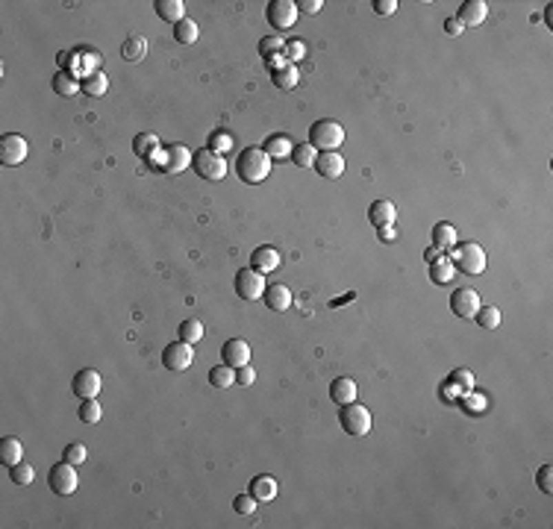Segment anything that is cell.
<instances>
[{"instance_id":"3957f363","label":"cell","mask_w":553,"mask_h":529,"mask_svg":"<svg viewBox=\"0 0 553 529\" xmlns=\"http://www.w3.org/2000/svg\"><path fill=\"white\" fill-rule=\"evenodd\" d=\"M309 145H312L315 150L327 153V150H336L345 145V127L339 124V121L333 118H321L315 121L312 127H309Z\"/></svg>"},{"instance_id":"5bb4252c","label":"cell","mask_w":553,"mask_h":529,"mask_svg":"<svg viewBox=\"0 0 553 529\" xmlns=\"http://www.w3.org/2000/svg\"><path fill=\"white\" fill-rule=\"evenodd\" d=\"M221 359H224V365H230V368L250 365V344L245 338H230L227 344L221 347Z\"/></svg>"},{"instance_id":"7bdbcfd3","label":"cell","mask_w":553,"mask_h":529,"mask_svg":"<svg viewBox=\"0 0 553 529\" xmlns=\"http://www.w3.org/2000/svg\"><path fill=\"white\" fill-rule=\"evenodd\" d=\"M233 509H236L239 515H253V512H257V500H253L250 491H248V494H239V497L233 500Z\"/></svg>"},{"instance_id":"d6986e66","label":"cell","mask_w":553,"mask_h":529,"mask_svg":"<svg viewBox=\"0 0 553 529\" xmlns=\"http://www.w3.org/2000/svg\"><path fill=\"white\" fill-rule=\"evenodd\" d=\"M330 400H333L336 406H348L356 400V382H353L350 377H339L330 382Z\"/></svg>"},{"instance_id":"6da1fadb","label":"cell","mask_w":553,"mask_h":529,"mask_svg":"<svg viewBox=\"0 0 553 529\" xmlns=\"http://www.w3.org/2000/svg\"><path fill=\"white\" fill-rule=\"evenodd\" d=\"M236 174L241 176V183L259 185L271 174V156L262 147H245L236 159Z\"/></svg>"},{"instance_id":"f907efd6","label":"cell","mask_w":553,"mask_h":529,"mask_svg":"<svg viewBox=\"0 0 553 529\" xmlns=\"http://www.w3.org/2000/svg\"><path fill=\"white\" fill-rule=\"evenodd\" d=\"M377 236H380V241H392V238L397 236V229H394V224H389V227H377Z\"/></svg>"},{"instance_id":"cb8c5ba5","label":"cell","mask_w":553,"mask_h":529,"mask_svg":"<svg viewBox=\"0 0 553 529\" xmlns=\"http://www.w3.org/2000/svg\"><path fill=\"white\" fill-rule=\"evenodd\" d=\"M159 136H153V132H139L136 138H132V150H136V156L141 159H153L159 153Z\"/></svg>"},{"instance_id":"ee69618b","label":"cell","mask_w":553,"mask_h":529,"mask_svg":"<svg viewBox=\"0 0 553 529\" xmlns=\"http://www.w3.org/2000/svg\"><path fill=\"white\" fill-rule=\"evenodd\" d=\"M253 382H257V371H253L250 365L236 368V385H253Z\"/></svg>"},{"instance_id":"52a82bcc","label":"cell","mask_w":553,"mask_h":529,"mask_svg":"<svg viewBox=\"0 0 553 529\" xmlns=\"http://www.w3.org/2000/svg\"><path fill=\"white\" fill-rule=\"evenodd\" d=\"M30 153V145L24 136H18V132H6V136H0V165H6V168H18L21 162L27 159Z\"/></svg>"},{"instance_id":"9c48e42d","label":"cell","mask_w":553,"mask_h":529,"mask_svg":"<svg viewBox=\"0 0 553 529\" xmlns=\"http://www.w3.org/2000/svg\"><path fill=\"white\" fill-rule=\"evenodd\" d=\"M233 285H236V294L241 297V300H259V297L265 294V280H262V273L259 271H253V268H241L239 273H236V280H233Z\"/></svg>"},{"instance_id":"83f0119b","label":"cell","mask_w":553,"mask_h":529,"mask_svg":"<svg viewBox=\"0 0 553 529\" xmlns=\"http://www.w3.org/2000/svg\"><path fill=\"white\" fill-rule=\"evenodd\" d=\"M292 147H294V145H292L289 136H271V138L262 145V150L271 156V162H274V159L280 162V159H285V156H292Z\"/></svg>"},{"instance_id":"bcb514c9","label":"cell","mask_w":553,"mask_h":529,"mask_svg":"<svg viewBox=\"0 0 553 529\" xmlns=\"http://www.w3.org/2000/svg\"><path fill=\"white\" fill-rule=\"evenodd\" d=\"M374 12L377 15H394L397 12V0H374Z\"/></svg>"},{"instance_id":"ac0fdd59","label":"cell","mask_w":553,"mask_h":529,"mask_svg":"<svg viewBox=\"0 0 553 529\" xmlns=\"http://www.w3.org/2000/svg\"><path fill=\"white\" fill-rule=\"evenodd\" d=\"M315 171L321 176H327V180H339L341 174H345V159H341L339 150H327V153H318L315 159Z\"/></svg>"},{"instance_id":"7402d4cb","label":"cell","mask_w":553,"mask_h":529,"mask_svg":"<svg viewBox=\"0 0 553 529\" xmlns=\"http://www.w3.org/2000/svg\"><path fill=\"white\" fill-rule=\"evenodd\" d=\"M0 461H3L6 468H12V465H18V461H24V444H21L18 438H12V435L0 438Z\"/></svg>"},{"instance_id":"ffe728a7","label":"cell","mask_w":553,"mask_h":529,"mask_svg":"<svg viewBox=\"0 0 553 529\" xmlns=\"http://www.w3.org/2000/svg\"><path fill=\"white\" fill-rule=\"evenodd\" d=\"M368 218H371L374 227H389V224H394V218H397V206L392 200H374L368 206Z\"/></svg>"},{"instance_id":"74e56055","label":"cell","mask_w":553,"mask_h":529,"mask_svg":"<svg viewBox=\"0 0 553 529\" xmlns=\"http://www.w3.org/2000/svg\"><path fill=\"white\" fill-rule=\"evenodd\" d=\"M477 324L483 326V329H494V326H501V309L497 306H480L477 309Z\"/></svg>"},{"instance_id":"b9f144b4","label":"cell","mask_w":553,"mask_h":529,"mask_svg":"<svg viewBox=\"0 0 553 529\" xmlns=\"http://www.w3.org/2000/svg\"><path fill=\"white\" fill-rule=\"evenodd\" d=\"M62 459L71 461V465H83V461L88 459V450L83 444H68L65 447V453H62Z\"/></svg>"},{"instance_id":"5b68a950","label":"cell","mask_w":553,"mask_h":529,"mask_svg":"<svg viewBox=\"0 0 553 529\" xmlns=\"http://www.w3.org/2000/svg\"><path fill=\"white\" fill-rule=\"evenodd\" d=\"M48 482H50V491L57 494V497H71L77 491V485H80V477H77V465L71 461H57L50 470H48Z\"/></svg>"},{"instance_id":"44dd1931","label":"cell","mask_w":553,"mask_h":529,"mask_svg":"<svg viewBox=\"0 0 553 529\" xmlns=\"http://www.w3.org/2000/svg\"><path fill=\"white\" fill-rule=\"evenodd\" d=\"M250 494H253V500H257V503H271V500H276V479L268 477V473H262V477H253Z\"/></svg>"},{"instance_id":"ba28073f","label":"cell","mask_w":553,"mask_h":529,"mask_svg":"<svg viewBox=\"0 0 553 529\" xmlns=\"http://www.w3.org/2000/svg\"><path fill=\"white\" fill-rule=\"evenodd\" d=\"M297 15H301V9H297L294 0H271L268 9H265V18H268V24L280 32V30H292Z\"/></svg>"},{"instance_id":"f6af8a7d","label":"cell","mask_w":553,"mask_h":529,"mask_svg":"<svg viewBox=\"0 0 553 529\" xmlns=\"http://www.w3.org/2000/svg\"><path fill=\"white\" fill-rule=\"evenodd\" d=\"M283 53H285V56H289L292 62H297V59L306 56V44H303V41H292V44H285V48H283Z\"/></svg>"},{"instance_id":"8d00e7d4","label":"cell","mask_w":553,"mask_h":529,"mask_svg":"<svg viewBox=\"0 0 553 529\" xmlns=\"http://www.w3.org/2000/svg\"><path fill=\"white\" fill-rule=\"evenodd\" d=\"M101 417H103V409H101V403H97V397H92V400H83V406H80V421L83 424H101Z\"/></svg>"},{"instance_id":"1f68e13d","label":"cell","mask_w":553,"mask_h":529,"mask_svg":"<svg viewBox=\"0 0 553 529\" xmlns=\"http://www.w3.org/2000/svg\"><path fill=\"white\" fill-rule=\"evenodd\" d=\"M271 80H274L276 88H285V92H289V88H294L297 83H301V74H297L294 65H280V68L274 71Z\"/></svg>"},{"instance_id":"30bf717a","label":"cell","mask_w":553,"mask_h":529,"mask_svg":"<svg viewBox=\"0 0 553 529\" xmlns=\"http://www.w3.org/2000/svg\"><path fill=\"white\" fill-rule=\"evenodd\" d=\"M153 162H159V168L165 174H183L192 165V153L185 145H171V147L159 150L157 156H153Z\"/></svg>"},{"instance_id":"60d3db41","label":"cell","mask_w":553,"mask_h":529,"mask_svg":"<svg viewBox=\"0 0 553 529\" xmlns=\"http://www.w3.org/2000/svg\"><path fill=\"white\" fill-rule=\"evenodd\" d=\"M536 485L541 494H553V468L550 465H541L536 473Z\"/></svg>"},{"instance_id":"7c38bea8","label":"cell","mask_w":553,"mask_h":529,"mask_svg":"<svg viewBox=\"0 0 553 529\" xmlns=\"http://www.w3.org/2000/svg\"><path fill=\"white\" fill-rule=\"evenodd\" d=\"M480 306L483 303H480L477 289H456V291L450 294V312L456 315V318H474Z\"/></svg>"},{"instance_id":"4dcf8cb0","label":"cell","mask_w":553,"mask_h":529,"mask_svg":"<svg viewBox=\"0 0 553 529\" xmlns=\"http://www.w3.org/2000/svg\"><path fill=\"white\" fill-rule=\"evenodd\" d=\"M106 88H109V80H106L103 71H92V74H88L86 80H83V92H86L88 97H103Z\"/></svg>"},{"instance_id":"f546056e","label":"cell","mask_w":553,"mask_h":529,"mask_svg":"<svg viewBox=\"0 0 553 529\" xmlns=\"http://www.w3.org/2000/svg\"><path fill=\"white\" fill-rule=\"evenodd\" d=\"M456 227L453 224H436L433 227V247H439V250H448V247H453L456 245Z\"/></svg>"},{"instance_id":"681fc988","label":"cell","mask_w":553,"mask_h":529,"mask_svg":"<svg viewBox=\"0 0 553 529\" xmlns=\"http://www.w3.org/2000/svg\"><path fill=\"white\" fill-rule=\"evenodd\" d=\"M445 30H448V36H459V32L465 30V27H462L456 18H448V21H445Z\"/></svg>"},{"instance_id":"603a6c76","label":"cell","mask_w":553,"mask_h":529,"mask_svg":"<svg viewBox=\"0 0 553 529\" xmlns=\"http://www.w3.org/2000/svg\"><path fill=\"white\" fill-rule=\"evenodd\" d=\"M157 15L162 21H168V24H180V21L185 18V3L183 0H157Z\"/></svg>"},{"instance_id":"f35d334b","label":"cell","mask_w":553,"mask_h":529,"mask_svg":"<svg viewBox=\"0 0 553 529\" xmlns=\"http://www.w3.org/2000/svg\"><path fill=\"white\" fill-rule=\"evenodd\" d=\"M9 477H12L15 485H30L36 479V470H32V465H27V461H18V465L9 468Z\"/></svg>"},{"instance_id":"e0dca14e","label":"cell","mask_w":553,"mask_h":529,"mask_svg":"<svg viewBox=\"0 0 553 529\" xmlns=\"http://www.w3.org/2000/svg\"><path fill=\"white\" fill-rule=\"evenodd\" d=\"M262 300H265V306H268L271 312H289L294 297H292V289H289V285L274 282V285H268V289H265Z\"/></svg>"},{"instance_id":"8992f818","label":"cell","mask_w":553,"mask_h":529,"mask_svg":"<svg viewBox=\"0 0 553 529\" xmlns=\"http://www.w3.org/2000/svg\"><path fill=\"white\" fill-rule=\"evenodd\" d=\"M192 165H194L197 176H203V180H209V183L224 180L227 171H230L227 162H224V156H221V153H215V150H209V147H203L201 153H194V156H192Z\"/></svg>"},{"instance_id":"277c9868","label":"cell","mask_w":553,"mask_h":529,"mask_svg":"<svg viewBox=\"0 0 553 529\" xmlns=\"http://www.w3.org/2000/svg\"><path fill=\"white\" fill-rule=\"evenodd\" d=\"M339 424L345 429L348 435H368L371 426H374V417H371V409L362 403H348V406H339Z\"/></svg>"},{"instance_id":"db71d44e","label":"cell","mask_w":553,"mask_h":529,"mask_svg":"<svg viewBox=\"0 0 553 529\" xmlns=\"http://www.w3.org/2000/svg\"><path fill=\"white\" fill-rule=\"evenodd\" d=\"M545 21H547V27H553V6L545 9Z\"/></svg>"},{"instance_id":"f5cc1de1","label":"cell","mask_w":553,"mask_h":529,"mask_svg":"<svg viewBox=\"0 0 553 529\" xmlns=\"http://www.w3.org/2000/svg\"><path fill=\"white\" fill-rule=\"evenodd\" d=\"M439 256H441L439 247H430V250H427V262H433V259H439Z\"/></svg>"},{"instance_id":"8fae6325","label":"cell","mask_w":553,"mask_h":529,"mask_svg":"<svg viewBox=\"0 0 553 529\" xmlns=\"http://www.w3.org/2000/svg\"><path fill=\"white\" fill-rule=\"evenodd\" d=\"M192 362H194V350H192V344H185L183 338H177L162 347V365L168 371H185V368H192Z\"/></svg>"},{"instance_id":"4316f807","label":"cell","mask_w":553,"mask_h":529,"mask_svg":"<svg viewBox=\"0 0 553 529\" xmlns=\"http://www.w3.org/2000/svg\"><path fill=\"white\" fill-rule=\"evenodd\" d=\"M456 391H462V394H471L474 391V373L471 371L459 368V371H453L450 377H448V397H453Z\"/></svg>"},{"instance_id":"816d5d0a","label":"cell","mask_w":553,"mask_h":529,"mask_svg":"<svg viewBox=\"0 0 553 529\" xmlns=\"http://www.w3.org/2000/svg\"><path fill=\"white\" fill-rule=\"evenodd\" d=\"M483 406H485V400H483V397H471V412H480Z\"/></svg>"},{"instance_id":"2e32d148","label":"cell","mask_w":553,"mask_h":529,"mask_svg":"<svg viewBox=\"0 0 553 529\" xmlns=\"http://www.w3.org/2000/svg\"><path fill=\"white\" fill-rule=\"evenodd\" d=\"M485 18H489V3H485V0H465L456 15L462 27H480Z\"/></svg>"},{"instance_id":"9a60e30c","label":"cell","mask_w":553,"mask_h":529,"mask_svg":"<svg viewBox=\"0 0 553 529\" xmlns=\"http://www.w3.org/2000/svg\"><path fill=\"white\" fill-rule=\"evenodd\" d=\"M280 264H283L280 250L271 247V245H262V247H257L250 253V268L259 271V273H271V271L280 268Z\"/></svg>"},{"instance_id":"f1b7e54d","label":"cell","mask_w":553,"mask_h":529,"mask_svg":"<svg viewBox=\"0 0 553 529\" xmlns=\"http://www.w3.org/2000/svg\"><path fill=\"white\" fill-rule=\"evenodd\" d=\"M148 53V41L145 36H127V41L121 44V56H124L127 62H141Z\"/></svg>"},{"instance_id":"c3c4849f","label":"cell","mask_w":553,"mask_h":529,"mask_svg":"<svg viewBox=\"0 0 553 529\" xmlns=\"http://www.w3.org/2000/svg\"><path fill=\"white\" fill-rule=\"evenodd\" d=\"M209 150H215V153H221V150H233V138H227V136H215L212 138V147Z\"/></svg>"},{"instance_id":"d6a6232c","label":"cell","mask_w":553,"mask_h":529,"mask_svg":"<svg viewBox=\"0 0 553 529\" xmlns=\"http://www.w3.org/2000/svg\"><path fill=\"white\" fill-rule=\"evenodd\" d=\"M209 382L215 385V388H230V385H236V368H230V365H215L212 371H209Z\"/></svg>"},{"instance_id":"484cf974","label":"cell","mask_w":553,"mask_h":529,"mask_svg":"<svg viewBox=\"0 0 553 529\" xmlns=\"http://www.w3.org/2000/svg\"><path fill=\"white\" fill-rule=\"evenodd\" d=\"M453 273H456V268H453V262L448 256H439V259L430 262V280L436 285H448L453 280Z\"/></svg>"},{"instance_id":"4fadbf2b","label":"cell","mask_w":553,"mask_h":529,"mask_svg":"<svg viewBox=\"0 0 553 529\" xmlns=\"http://www.w3.org/2000/svg\"><path fill=\"white\" fill-rule=\"evenodd\" d=\"M101 385H103L101 373H97L94 368H83V371H77L71 388H74V394L80 397V400H92V397L101 394Z\"/></svg>"},{"instance_id":"836d02e7","label":"cell","mask_w":553,"mask_h":529,"mask_svg":"<svg viewBox=\"0 0 553 529\" xmlns=\"http://www.w3.org/2000/svg\"><path fill=\"white\" fill-rule=\"evenodd\" d=\"M197 36H201V30H197V21L183 18L180 24H174V39L180 41V44H194Z\"/></svg>"},{"instance_id":"7a4b0ae2","label":"cell","mask_w":553,"mask_h":529,"mask_svg":"<svg viewBox=\"0 0 553 529\" xmlns=\"http://www.w3.org/2000/svg\"><path fill=\"white\" fill-rule=\"evenodd\" d=\"M450 262L456 271H465L471 277H477V273L485 271L489 256H485L483 245H477V241H459V245H453V250H450Z\"/></svg>"},{"instance_id":"ab89813d","label":"cell","mask_w":553,"mask_h":529,"mask_svg":"<svg viewBox=\"0 0 553 529\" xmlns=\"http://www.w3.org/2000/svg\"><path fill=\"white\" fill-rule=\"evenodd\" d=\"M283 48H285V44H283V39L276 36V32H274V36H265V39L259 41V53H262L265 59H271L274 53H283Z\"/></svg>"},{"instance_id":"d4e9b609","label":"cell","mask_w":553,"mask_h":529,"mask_svg":"<svg viewBox=\"0 0 553 529\" xmlns=\"http://www.w3.org/2000/svg\"><path fill=\"white\" fill-rule=\"evenodd\" d=\"M53 92H57L59 97H74L77 92H83V83L77 80L71 71H59L57 76H53Z\"/></svg>"},{"instance_id":"7dc6e473","label":"cell","mask_w":553,"mask_h":529,"mask_svg":"<svg viewBox=\"0 0 553 529\" xmlns=\"http://www.w3.org/2000/svg\"><path fill=\"white\" fill-rule=\"evenodd\" d=\"M321 6H324V0H303V3H297V9H301V12H306V15L321 12Z\"/></svg>"},{"instance_id":"e575fe53","label":"cell","mask_w":553,"mask_h":529,"mask_svg":"<svg viewBox=\"0 0 553 529\" xmlns=\"http://www.w3.org/2000/svg\"><path fill=\"white\" fill-rule=\"evenodd\" d=\"M315 159H318V150L309 145H294L292 147V162L297 165V168H315Z\"/></svg>"},{"instance_id":"d590c367","label":"cell","mask_w":553,"mask_h":529,"mask_svg":"<svg viewBox=\"0 0 553 529\" xmlns=\"http://www.w3.org/2000/svg\"><path fill=\"white\" fill-rule=\"evenodd\" d=\"M177 333H180V338L185 341V344H197V341L203 338V324L197 321V318H185Z\"/></svg>"}]
</instances>
